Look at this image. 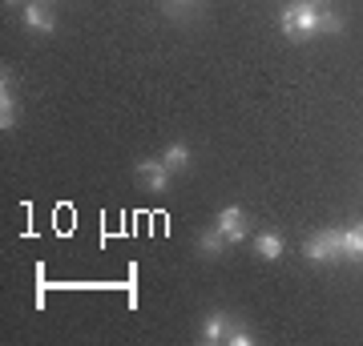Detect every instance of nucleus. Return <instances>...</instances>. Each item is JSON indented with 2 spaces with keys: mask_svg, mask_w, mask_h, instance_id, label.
<instances>
[{
  "mask_svg": "<svg viewBox=\"0 0 363 346\" xmlns=\"http://www.w3.org/2000/svg\"><path fill=\"white\" fill-rule=\"evenodd\" d=\"M323 21L327 16L315 8L311 0H298V4H291V8H283V33H286V40H311L319 28H323Z\"/></svg>",
  "mask_w": 363,
  "mask_h": 346,
  "instance_id": "nucleus-1",
  "label": "nucleus"
},
{
  "mask_svg": "<svg viewBox=\"0 0 363 346\" xmlns=\"http://www.w3.org/2000/svg\"><path fill=\"white\" fill-rule=\"evenodd\" d=\"M303 254H307V262H315V266L343 258V230H319V233H311L307 246H303Z\"/></svg>",
  "mask_w": 363,
  "mask_h": 346,
  "instance_id": "nucleus-2",
  "label": "nucleus"
},
{
  "mask_svg": "<svg viewBox=\"0 0 363 346\" xmlns=\"http://www.w3.org/2000/svg\"><path fill=\"white\" fill-rule=\"evenodd\" d=\"M214 226L222 230V238H226V242H242V238H247V214H242L238 205H226Z\"/></svg>",
  "mask_w": 363,
  "mask_h": 346,
  "instance_id": "nucleus-3",
  "label": "nucleus"
},
{
  "mask_svg": "<svg viewBox=\"0 0 363 346\" xmlns=\"http://www.w3.org/2000/svg\"><path fill=\"white\" fill-rule=\"evenodd\" d=\"M169 173H174V169H169L166 161H154V157H142V161H138V178H142V181H145V185H150L154 193H162V190H166Z\"/></svg>",
  "mask_w": 363,
  "mask_h": 346,
  "instance_id": "nucleus-4",
  "label": "nucleus"
},
{
  "mask_svg": "<svg viewBox=\"0 0 363 346\" xmlns=\"http://www.w3.org/2000/svg\"><path fill=\"white\" fill-rule=\"evenodd\" d=\"M25 25L37 28V33H52L57 21H52V13H49V4H45V0H28V4H25Z\"/></svg>",
  "mask_w": 363,
  "mask_h": 346,
  "instance_id": "nucleus-5",
  "label": "nucleus"
},
{
  "mask_svg": "<svg viewBox=\"0 0 363 346\" xmlns=\"http://www.w3.org/2000/svg\"><path fill=\"white\" fill-rule=\"evenodd\" d=\"M230 314H222V310H214L206 318V326H202V342H210V346H218V342H226V334H230Z\"/></svg>",
  "mask_w": 363,
  "mask_h": 346,
  "instance_id": "nucleus-6",
  "label": "nucleus"
},
{
  "mask_svg": "<svg viewBox=\"0 0 363 346\" xmlns=\"http://www.w3.org/2000/svg\"><path fill=\"white\" fill-rule=\"evenodd\" d=\"M343 258L363 262V221H355V226H347V230H343Z\"/></svg>",
  "mask_w": 363,
  "mask_h": 346,
  "instance_id": "nucleus-7",
  "label": "nucleus"
},
{
  "mask_svg": "<svg viewBox=\"0 0 363 346\" xmlns=\"http://www.w3.org/2000/svg\"><path fill=\"white\" fill-rule=\"evenodd\" d=\"M13 125H16V97L9 77H4V85H0V129H13Z\"/></svg>",
  "mask_w": 363,
  "mask_h": 346,
  "instance_id": "nucleus-8",
  "label": "nucleus"
},
{
  "mask_svg": "<svg viewBox=\"0 0 363 346\" xmlns=\"http://www.w3.org/2000/svg\"><path fill=\"white\" fill-rule=\"evenodd\" d=\"M283 250H286V242L279 238V233H259V258H267V262H279L283 258Z\"/></svg>",
  "mask_w": 363,
  "mask_h": 346,
  "instance_id": "nucleus-9",
  "label": "nucleus"
},
{
  "mask_svg": "<svg viewBox=\"0 0 363 346\" xmlns=\"http://www.w3.org/2000/svg\"><path fill=\"white\" fill-rule=\"evenodd\" d=\"M226 246H230V242L222 238V230H218V226H214V230H206L202 238H198V250H202V254H210V258H214V254H222Z\"/></svg>",
  "mask_w": 363,
  "mask_h": 346,
  "instance_id": "nucleus-10",
  "label": "nucleus"
},
{
  "mask_svg": "<svg viewBox=\"0 0 363 346\" xmlns=\"http://www.w3.org/2000/svg\"><path fill=\"white\" fill-rule=\"evenodd\" d=\"M162 161H166L169 169H186V166H190V145L174 142V145L166 149V157H162Z\"/></svg>",
  "mask_w": 363,
  "mask_h": 346,
  "instance_id": "nucleus-11",
  "label": "nucleus"
},
{
  "mask_svg": "<svg viewBox=\"0 0 363 346\" xmlns=\"http://www.w3.org/2000/svg\"><path fill=\"white\" fill-rule=\"evenodd\" d=\"M255 342V334L242 326V322H230V334H226V346H250Z\"/></svg>",
  "mask_w": 363,
  "mask_h": 346,
  "instance_id": "nucleus-12",
  "label": "nucleus"
},
{
  "mask_svg": "<svg viewBox=\"0 0 363 346\" xmlns=\"http://www.w3.org/2000/svg\"><path fill=\"white\" fill-rule=\"evenodd\" d=\"M4 4H25V0H4Z\"/></svg>",
  "mask_w": 363,
  "mask_h": 346,
  "instance_id": "nucleus-13",
  "label": "nucleus"
},
{
  "mask_svg": "<svg viewBox=\"0 0 363 346\" xmlns=\"http://www.w3.org/2000/svg\"><path fill=\"white\" fill-rule=\"evenodd\" d=\"M174 4H194V0H174Z\"/></svg>",
  "mask_w": 363,
  "mask_h": 346,
  "instance_id": "nucleus-14",
  "label": "nucleus"
},
{
  "mask_svg": "<svg viewBox=\"0 0 363 346\" xmlns=\"http://www.w3.org/2000/svg\"><path fill=\"white\" fill-rule=\"evenodd\" d=\"M45 4H52V0H45Z\"/></svg>",
  "mask_w": 363,
  "mask_h": 346,
  "instance_id": "nucleus-15",
  "label": "nucleus"
},
{
  "mask_svg": "<svg viewBox=\"0 0 363 346\" xmlns=\"http://www.w3.org/2000/svg\"><path fill=\"white\" fill-rule=\"evenodd\" d=\"M311 4H315V0H311Z\"/></svg>",
  "mask_w": 363,
  "mask_h": 346,
  "instance_id": "nucleus-16",
  "label": "nucleus"
}]
</instances>
